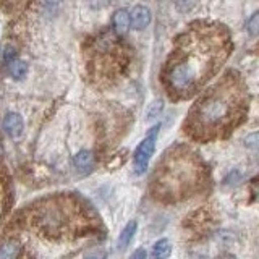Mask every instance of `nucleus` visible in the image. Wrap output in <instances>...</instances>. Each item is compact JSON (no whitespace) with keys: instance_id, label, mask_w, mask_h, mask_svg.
<instances>
[{"instance_id":"nucleus-1","label":"nucleus","mask_w":259,"mask_h":259,"mask_svg":"<svg viewBox=\"0 0 259 259\" xmlns=\"http://www.w3.org/2000/svg\"><path fill=\"white\" fill-rule=\"evenodd\" d=\"M233 49L230 31L222 23L199 20L175 39L160 81L174 101L190 99L212 79Z\"/></svg>"},{"instance_id":"nucleus-2","label":"nucleus","mask_w":259,"mask_h":259,"mask_svg":"<svg viewBox=\"0 0 259 259\" xmlns=\"http://www.w3.org/2000/svg\"><path fill=\"white\" fill-rule=\"evenodd\" d=\"M249 93L237 71H227L209 86L190 109L183 132L196 141H214L229 136L248 115Z\"/></svg>"},{"instance_id":"nucleus-3","label":"nucleus","mask_w":259,"mask_h":259,"mask_svg":"<svg viewBox=\"0 0 259 259\" xmlns=\"http://www.w3.org/2000/svg\"><path fill=\"white\" fill-rule=\"evenodd\" d=\"M24 227L49 240H76L101 230L94 210L71 194L49 196L24 209Z\"/></svg>"},{"instance_id":"nucleus-4","label":"nucleus","mask_w":259,"mask_h":259,"mask_svg":"<svg viewBox=\"0 0 259 259\" xmlns=\"http://www.w3.org/2000/svg\"><path fill=\"white\" fill-rule=\"evenodd\" d=\"M206 178L207 170L198 154L185 146H175L154 170L151 191L160 201L178 202L201 191Z\"/></svg>"},{"instance_id":"nucleus-5","label":"nucleus","mask_w":259,"mask_h":259,"mask_svg":"<svg viewBox=\"0 0 259 259\" xmlns=\"http://www.w3.org/2000/svg\"><path fill=\"white\" fill-rule=\"evenodd\" d=\"M86 70L93 83L99 86L115 84L132 65V47L115 31H105L89 40L84 52Z\"/></svg>"},{"instance_id":"nucleus-6","label":"nucleus","mask_w":259,"mask_h":259,"mask_svg":"<svg viewBox=\"0 0 259 259\" xmlns=\"http://www.w3.org/2000/svg\"><path fill=\"white\" fill-rule=\"evenodd\" d=\"M0 259H32V253L18 233L7 232L0 237Z\"/></svg>"},{"instance_id":"nucleus-7","label":"nucleus","mask_w":259,"mask_h":259,"mask_svg":"<svg viewBox=\"0 0 259 259\" xmlns=\"http://www.w3.org/2000/svg\"><path fill=\"white\" fill-rule=\"evenodd\" d=\"M157 132H159V125L156 128H152L151 132L146 135L144 140L138 144V148L135 151V156H133V167H135V172L138 175H141L146 172L148 168V164L152 157L154 151H156V141H157Z\"/></svg>"},{"instance_id":"nucleus-8","label":"nucleus","mask_w":259,"mask_h":259,"mask_svg":"<svg viewBox=\"0 0 259 259\" xmlns=\"http://www.w3.org/2000/svg\"><path fill=\"white\" fill-rule=\"evenodd\" d=\"M12 202V188H10V178L5 174V170L0 167V222L5 217V214L10 209Z\"/></svg>"},{"instance_id":"nucleus-9","label":"nucleus","mask_w":259,"mask_h":259,"mask_svg":"<svg viewBox=\"0 0 259 259\" xmlns=\"http://www.w3.org/2000/svg\"><path fill=\"white\" fill-rule=\"evenodd\" d=\"M130 23H132V26L138 31H141L144 28L149 26L151 23V12L148 7H135L132 15H130Z\"/></svg>"},{"instance_id":"nucleus-10","label":"nucleus","mask_w":259,"mask_h":259,"mask_svg":"<svg viewBox=\"0 0 259 259\" xmlns=\"http://www.w3.org/2000/svg\"><path fill=\"white\" fill-rule=\"evenodd\" d=\"M4 128H5V132L10 135L12 138L21 136L24 123H23V118H21L20 113H15V112L8 113V115L4 118Z\"/></svg>"},{"instance_id":"nucleus-11","label":"nucleus","mask_w":259,"mask_h":259,"mask_svg":"<svg viewBox=\"0 0 259 259\" xmlns=\"http://www.w3.org/2000/svg\"><path fill=\"white\" fill-rule=\"evenodd\" d=\"M73 164L79 174H88L94 165V154L91 151H79L73 159Z\"/></svg>"},{"instance_id":"nucleus-12","label":"nucleus","mask_w":259,"mask_h":259,"mask_svg":"<svg viewBox=\"0 0 259 259\" xmlns=\"http://www.w3.org/2000/svg\"><path fill=\"white\" fill-rule=\"evenodd\" d=\"M112 24H113V31L117 32V34H125L130 28V13L126 10H117L113 13V20H112Z\"/></svg>"},{"instance_id":"nucleus-13","label":"nucleus","mask_w":259,"mask_h":259,"mask_svg":"<svg viewBox=\"0 0 259 259\" xmlns=\"http://www.w3.org/2000/svg\"><path fill=\"white\" fill-rule=\"evenodd\" d=\"M136 229H138V224L136 221H130L126 225H125V229L121 230L120 233V237H118V241H117V248L118 249H125L130 243H132L133 237H135V233H136Z\"/></svg>"},{"instance_id":"nucleus-14","label":"nucleus","mask_w":259,"mask_h":259,"mask_svg":"<svg viewBox=\"0 0 259 259\" xmlns=\"http://www.w3.org/2000/svg\"><path fill=\"white\" fill-rule=\"evenodd\" d=\"M170 251H172V246H170L168 240L162 238L152 246V257L154 259H165V257H168Z\"/></svg>"},{"instance_id":"nucleus-15","label":"nucleus","mask_w":259,"mask_h":259,"mask_svg":"<svg viewBox=\"0 0 259 259\" xmlns=\"http://www.w3.org/2000/svg\"><path fill=\"white\" fill-rule=\"evenodd\" d=\"M26 71H28V67L23 60L13 59L10 62V75L13 79H23L24 76H26Z\"/></svg>"},{"instance_id":"nucleus-16","label":"nucleus","mask_w":259,"mask_h":259,"mask_svg":"<svg viewBox=\"0 0 259 259\" xmlns=\"http://www.w3.org/2000/svg\"><path fill=\"white\" fill-rule=\"evenodd\" d=\"M162 107H164V102H162V101L152 102V105H151L149 110H148V120H154V118H156L159 113L162 112Z\"/></svg>"},{"instance_id":"nucleus-17","label":"nucleus","mask_w":259,"mask_h":259,"mask_svg":"<svg viewBox=\"0 0 259 259\" xmlns=\"http://www.w3.org/2000/svg\"><path fill=\"white\" fill-rule=\"evenodd\" d=\"M194 7V0H178V12H182V13H188L191 8Z\"/></svg>"},{"instance_id":"nucleus-18","label":"nucleus","mask_w":259,"mask_h":259,"mask_svg":"<svg viewBox=\"0 0 259 259\" xmlns=\"http://www.w3.org/2000/svg\"><path fill=\"white\" fill-rule=\"evenodd\" d=\"M248 28H249V32H251V34L256 36L257 28H259V16H257V13H254L253 16H251V20L248 21Z\"/></svg>"},{"instance_id":"nucleus-19","label":"nucleus","mask_w":259,"mask_h":259,"mask_svg":"<svg viewBox=\"0 0 259 259\" xmlns=\"http://www.w3.org/2000/svg\"><path fill=\"white\" fill-rule=\"evenodd\" d=\"M148 256H146V249L140 248V249H136L135 253L132 254V259H146Z\"/></svg>"},{"instance_id":"nucleus-20","label":"nucleus","mask_w":259,"mask_h":259,"mask_svg":"<svg viewBox=\"0 0 259 259\" xmlns=\"http://www.w3.org/2000/svg\"><path fill=\"white\" fill-rule=\"evenodd\" d=\"M62 2V0H46V4H49V5H59Z\"/></svg>"},{"instance_id":"nucleus-21","label":"nucleus","mask_w":259,"mask_h":259,"mask_svg":"<svg viewBox=\"0 0 259 259\" xmlns=\"http://www.w3.org/2000/svg\"><path fill=\"white\" fill-rule=\"evenodd\" d=\"M84 259H104V256H101V254H93V256H88Z\"/></svg>"}]
</instances>
